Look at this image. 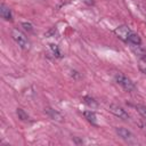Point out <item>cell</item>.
<instances>
[{
    "label": "cell",
    "instance_id": "obj_5",
    "mask_svg": "<svg viewBox=\"0 0 146 146\" xmlns=\"http://www.w3.org/2000/svg\"><path fill=\"white\" fill-rule=\"evenodd\" d=\"M132 31L129 29V26H127V25H120V26H117L116 29H115V34L121 39V40H123V41H125L127 42V40H128V36H129V34L131 33Z\"/></svg>",
    "mask_w": 146,
    "mask_h": 146
},
{
    "label": "cell",
    "instance_id": "obj_8",
    "mask_svg": "<svg viewBox=\"0 0 146 146\" xmlns=\"http://www.w3.org/2000/svg\"><path fill=\"white\" fill-rule=\"evenodd\" d=\"M127 42H129L130 44H140V43H141V39H140V36H139L137 33L131 32V33L129 34V36H128Z\"/></svg>",
    "mask_w": 146,
    "mask_h": 146
},
{
    "label": "cell",
    "instance_id": "obj_11",
    "mask_svg": "<svg viewBox=\"0 0 146 146\" xmlns=\"http://www.w3.org/2000/svg\"><path fill=\"white\" fill-rule=\"evenodd\" d=\"M17 115H18V119H21V120H23V121L29 120L27 113H25V111L22 110V108H17Z\"/></svg>",
    "mask_w": 146,
    "mask_h": 146
},
{
    "label": "cell",
    "instance_id": "obj_9",
    "mask_svg": "<svg viewBox=\"0 0 146 146\" xmlns=\"http://www.w3.org/2000/svg\"><path fill=\"white\" fill-rule=\"evenodd\" d=\"M83 115L84 117L92 124H97V116H96V113L92 112V111H86L83 112Z\"/></svg>",
    "mask_w": 146,
    "mask_h": 146
},
{
    "label": "cell",
    "instance_id": "obj_12",
    "mask_svg": "<svg viewBox=\"0 0 146 146\" xmlns=\"http://www.w3.org/2000/svg\"><path fill=\"white\" fill-rule=\"evenodd\" d=\"M49 48H50L51 52L54 54V56H56V57H60V51H59V49H58V47H57L56 44L50 43V44H49Z\"/></svg>",
    "mask_w": 146,
    "mask_h": 146
},
{
    "label": "cell",
    "instance_id": "obj_14",
    "mask_svg": "<svg viewBox=\"0 0 146 146\" xmlns=\"http://www.w3.org/2000/svg\"><path fill=\"white\" fill-rule=\"evenodd\" d=\"M83 99H84V103L88 104L89 106H96V105H97V103L95 102V99L91 98V97H84Z\"/></svg>",
    "mask_w": 146,
    "mask_h": 146
},
{
    "label": "cell",
    "instance_id": "obj_4",
    "mask_svg": "<svg viewBox=\"0 0 146 146\" xmlns=\"http://www.w3.org/2000/svg\"><path fill=\"white\" fill-rule=\"evenodd\" d=\"M115 131L117 133V136L120 138H122L123 140L128 141V143H132L135 141V136L131 131H129L128 129L125 128H122V127H119V128H115Z\"/></svg>",
    "mask_w": 146,
    "mask_h": 146
},
{
    "label": "cell",
    "instance_id": "obj_6",
    "mask_svg": "<svg viewBox=\"0 0 146 146\" xmlns=\"http://www.w3.org/2000/svg\"><path fill=\"white\" fill-rule=\"evenodd\" d=\"M0 15L3 19L6 21H11L13 19V15H11V11L9 9V7H7L5 3H1L0 5Z\"/></svg>",
    "mask_w": 146,
    "mask_h": 146
},
{
    "label": "cell",
    "instance_id": "obj_2",
    "mask_svg": "<svg viewBox=\"0 0 146 146\" xmlns=\"http://www.w3.org/2000/svg\"><path fill=\"white\" fill-rule=\"evenodd\" d=\"M114 80H115V82L119 84V86H121L124 90H127V91H135L136 90V86H135V83L127 76V75H124V74H122V73H116L115 75H114Z\"/></svg>",
    "mask_w": 146,
    "mask_h": 146
},
{
    "label": "cell",
    "instance_id": "obj_16",
    "mask_svg": "<svg viewBox=\"0 0 146 146\" xmlns=\"http://www.w3.org/2000/svg\"><path fill=\"white\" fill-rule=\"evenodd\" d=\"M22 26L27 31H33V27H32V25L30 23H22Z\"/></svg>",
    "mask_w": 146,
    "mask_h": 146
},
{
    "label": "cell",
    "instance_id": "obj_10",
    "mask_svg": "<svg viewBox=\"0 0 146 146\" xmlns=\"http://www.w3.org/2000/svg\"><path fill=\"white\" fill-rule=\"evenodd\" d=\"M46 112L48 113V115H49L51 119H54V120H58V121H62V115H60L58 112H56L55 110L46 108Z\"/></svg>",
    "mask_w": 146,
    "mask_h": 146
},
{
    "label": "cell",
    "instance_id": "obj_15",
    "mask_svg": "<svg viewBox=\"0 0 146 146\" xmlns=\"http://www.w3.org/2000/svg\"><path fill=\"white\" fill-rule=\"evenodd\" d=\"M139 70L146 75V62H144V60H139Z\"/></svg>",
    "mask_w": 146,
    "mask_h": 146
},
{
    "label": "cell",
    "instance_id": "obj_1",
    "mask_svg": "<svg viewBox=\"0 0 146 146\" xmlns=\"http://www.w3.org/2000/svg\"><path fill=\"white\" fill-rule=\"evenodd\" d=\"M11 36H13V39L16 41V43H17L22 49L29 50V49L31 48V43H30L27 36H26L21 30H18V29H13V31H11Z\"/></svg>",
    "mask_w": 146,
    "mask_h": 146
},
{
    "label": "cell",
    "instance_id": "obj_3",
    "mask_svg": "<svg viewBox=\"0 0 146 146\" xmlns=\"http://www.w3.org/2000/svg\"><path fill=\"white\" fill-rule=\"evenodd\" d=\"M108 111H110L112 114H114L115 116H117L119 119H122V120H128V119H129L128 112H127L124 108H122L121 106L116 105V104H111V105L108 106Z\"/></svg>",
    "mask_w": 146,
    "mask_h": 146
},
{
    "label": "cell",
    "instance_id": "obj_7",
    "mask_svg": "<svg viewBox=\"0 0 146 146\" xmlns=\"http://www.w3.org/2000/svg\"><path fill=\"white\" fill-rule=\"evenodd\" d=\"M131 50L133 51V54L139 57V58H146V50L140 46V44H130Z\"/></svg>",
    "mask_w": 146,
    "mask_h": 146
},
{
    "label": "cell",
    "instance_id": "obj_13",
    "mask_svg": "<svg viewBox=\"0 0 146 146\" xmlns=\"http://www.w3.org/2000/svg\"><path fill=\"white\" fill-rule=\"evenodd\" d=\"M136 110H137L138 113L146 120V107H145V106H141V105H137V106H136Z\"/></svg>",
    "mask_w": 146,
    "mask_h": 146
}]
</instances>
